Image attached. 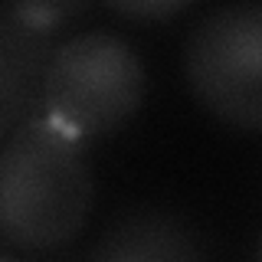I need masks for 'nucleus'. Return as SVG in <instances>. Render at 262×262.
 <instances>
[{
	"label": "nucleus",
	"instance_id": "nucleus-1",
	"mask_svg": "<svg viewBox=\"0 0 262 262\" xmlns=\"http://www.w3.org/2000/svg\"><path fill=\"white\" fill-rule=\"evenodd\" d=\"M95 180L85 141L36 115L0 141V236L20 249H53L85 226Z\"/></svg>",
	"mask_w": 262,
	"mask_h": 262
},
{
	"label": "nucleus",
	"instance_id": "nucleus-2",
	"mask_svg": "<svg viewBox=\"0 0 262 262\" xmlns=\"http://www.w3.org/2000/svg\"><path fill=\"white\" fill-rule=\"evenodd\" d=\"M147 72L138 49L121 33L85 30L56 46L46 69L43 112L69 135L105 138L138 115Z\"/></svg>",
	"mask_w": 262,
	"mask_h": 262
},
{
	"label": "nucleus",
	"instance_id": "nucleus-3",
	"mask_svg": "<svg viewBox=\"0 0 262 262\" xmlns=\"http://www.w3.org/2000/svg\"><path fill=\"white\" fill-rule=\"evenodd\" d=\"M193 98L239 131H262V4L213 7L184 39Z\"/></svg>",
	"mask_w": 262,
	"mask_h": 262
},
{
	"label": "nucleus",
	"instance_id": "nucleus-4",
	"mask_svg": "<svg viewBox=\"0 0 262 262\" xmlns=\"http://www.w3.org/2000/svg\"><path fill=\"white\" fill-rule=\"evenodd\" d=\"M56 33L33 23L23 4H0V141L43 112Z\"/></svg>",
	"mask_w": 262,
	"mask_h": 262
},
{
	"label": "nucleus",
	"instance_id": "nucleus-5",
	"mask_svg": "<svg viewBox=\"0 0 262 262\" xmlns=\"http://www.w3.org/2000/svg\"><path fill=\"white\" fill-rule=\"evenodd\" d=\"M89 262H207V249L180 213L135 207L105 226Z\"/></svg>",
	"mask_w": 262,
	"mask_h": 262
},
{
	"label": "nucleus",
	"instance_id": "nucleus-6",
	"mask_svg": "<svg viewBox=\"0 0 262 262\" xmlns=\"http://www.w3.org/2000/svg\"><path fill=\"white\" fill-rule=\"evenodd\" d=\"M112 10L131 16V20H167V16L187 10V4H180V0H147V4H112Z\"/></svg>",
	"mask_w": 262,
	"mask_h": 262
}]
</instances>
